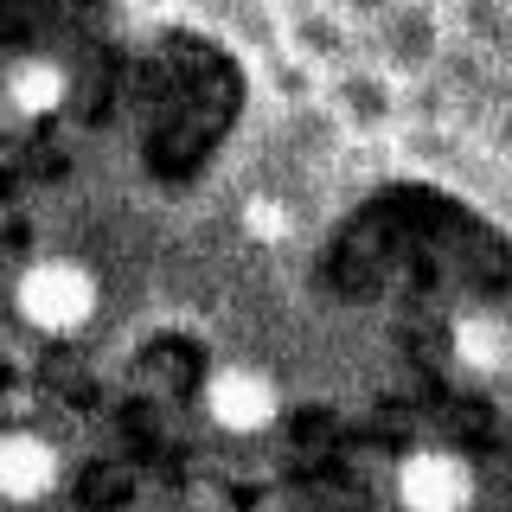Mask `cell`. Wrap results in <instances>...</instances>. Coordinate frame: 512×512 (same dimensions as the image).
<instances>
[{
  "instance_id": "obj_1",
  "label": "cell",
  "mask_w": 512,
  "mask_h": 512,
  "mask_svg": "<svg viewBox=\"0 0 512 512\" xmlns=\"http://www.w3.org/2000/svg\"><path fill=\"white\" fill-rule=\"evenodd\" d=\"M103 314V276L77 256H32L13 282V320L32 340H77Z\"/></svg>"
},
{
  "instance_id": "obj_2",
  "label": "cell",
  "mask_w": 512,
  "mask_h": 512,
  "mask_svg": "<svg viewBox=\"0 0 512 512\" xmlns=\"http://www.w3.org/2000/svg\"><path fill=\"white\" fill-rule=\"evenodd\" d=\"M282 397H276V378L256 372V365H224V372L205 378V423L218 436H263L276 423Z\"/></svg>"
},
{
  "instance_id": "obj_3",
  "label": "cell",
  "mask_w": 512,
  "mask_h": 512,
  "mask_svg": "<svg viewBox=\"0 0 512 512\" xmlns=\"http://www.w3.org/2000/svg\"><path fill=\"white\" fill-rule=\"evenodd\" d=\"M64 487V455L45 429H0V506L26 512Z\"/></svg>"
},
{
  "instance_id": "obj_4",
  "label": "cell",
  "mask_w": 512,
  "mask_h": 512,
  "mask_svg": "<svg viewBox=\"0 0 512 512\" xmlns=\"http://www.w3.org/2000/svg\"><path fill=\"white\" fill-rule=\"evenodd\" d=\"M397 506L404 512H468L474 506V468L455 448H410L397 461Z\"/></svg>"
},
{
  "instance_id": "obj_5",
  "label": "cell",
  "mask_w": 512,
  "mask_h": 512,
  "mask_svg": "<svg viewBox=\"0 0 512 512\" xmlns=\"http://www.w3.org/2000/svg\"><path fill=\"white\" fill-rule=\"evenodd\" d=\"M276 52L301 58L308 71H320V64L346 71V64H352V26L327 7V0H308V7L282 13V45H276Z\"/></svg>"
},
{
  "instance_id": "obj_6",
  "label": "cell",
  "mask_w": 512,
  "mask_h": 512,
  "mask_svg": "<svg viewBox=\"0 0 512 512\" xmlns=\"http://www.w3.org/2000/svg\"><path fill=\"white\" fill-rule=\"evenodd\" d=\"M327 96H333V116H340L346 128H359V135L391 128L397 109H404V96H397L391 77H384V71H365V64H346V71L327 84Z\"/></svg>"
},
{
  "instance_id": "obj_7",
  "label": "cell",
  "mask_w": 512,
  "mask_h": 512,
  "mask_svg": "<svg viewBox=\"0 0 512 512\" xmlns=\"http://www.w3.org/2000/svg\"><path fill=\"white\" fill-rule=\"evenodd\" d=\"M436 45H442V20H436V7H423V0H397V7L378 20V52L391 58V71H429Z\"/></svg>"
},
{
  "instance_id": "obj_8",
  "label": "cell",
  "mask_w": 512,
  "mask_h": 512,
  "mask_svg": "<svg viewBox=\"0 0 512 512\" xmlns=\"http://www.w3.org/2000/svg\"><path fill=\"white\" fill-rule=\"evenodd\" d=\"M448 352L461 359V372L493 378V372H506V359H512V327L500 314H487V308L455 314V327H448Z\"/></svg>"
},
{
  "instance_id": "obj_9",
  "label": "cell",
  "mask_w": 512,
  "mask_h": 512,
  "mask_svg": "<svg viewBox=\"0 0 512 512\" xmlns=\"http://www.w3.org/2000/svg\"><path fill=\"white\" fill-rule=\"evenodd\" d=\"M288 231H295V218H288V205L276 199V192H256V199H244V237L256 250H282Z\"/></svg>"
},
{
  "instance_id": "obj_10",
  "label": "cell",
  "mask_w": 512,
  "mask_h": 512,
  "mask_svg": "<svg viewBox=\"0 0 512 512\" xmlns=\"http://www.w3.org/2000/svg\"><path fill=\"white\" fill-rule=\"evenodd\" d=\"M263 77L276 90V103H314L320 96V71H308V64L288 58V52H263Z\"/></svg>"
},
{
  "instance_id": "obj_11",
  "label": "cell",
  "mask_w": 512,
  "mask_h": 512,
  "mask_svg": "<svg viewBox=\"0 0 512 512\" xmlns=\"http://www.w3.org/2000/svg\"><path fill=\"white\" fill-rule=\"evenodd\" d=\"M327 7H333V13H340V20H346V26H378V20H384V13H391V7H397V0H327Z\"/></svg>"
},
{
  "instance_id": "obj_12",
  "label": "cell",
  "mask_w": 512,
  "mask_h": 512,
  "mask_svg": "<svg viewBox=\"0 0 512 512\" xmlns=\"http://www.w3.org/2000/svg\"><path fill=\"white\" fill-rule=\"evenodd\" d=\"M263 7H282V13H295V7H308V0H263Z\"/></svg>"
},
{
  "instance_id": "obj_13",
  "label": "cell",
  "mask_w": 512,
  "mask_h": 512,
  "mask_svg": "<svg viewBox=\"0 0 512 512\" xmlns=\"http://www.w3.org/2000/svg\"><path fill=\"white\" fill-rule=\"evenodd\" d=\"M423 7H436V0H423Z\"/></svg>"
}]
</instances>
